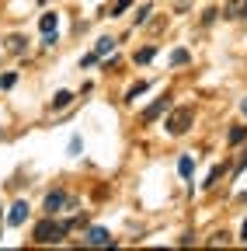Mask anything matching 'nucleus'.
<instances>
[{
  "instance_id": "nucleus-30",
  "label": "nucleus",
  "mask_w": 247,
  "mask_h": 251,
  "mask_svg": "<svg viewBox=\"0 0 247 251\" xmlns=\"http://www.w3.org/2000/svg\"><path fill=\"white\" fill-rule=\"evenodd\" d=\"M0 91H4V84H0Z\"/></svg>"
},
{
  "instance_id": "nucleus-25",
  "label": "nucleus",
  "mask_w": 247,
  "mask_h": 251,
  "mask_svg": "<svg viewBox=\"0 0 247 251\" xmlns=\"http://www.w3.org/2000/svg\"><path fill=\"white\" fill-rule=\"evenodd\" d=\"M0 84H4V87H14V84H18V74H7V77L0 80Z\"/></svg>"
},
{
  "instance_id": "nucleus-1",
  "label": "nucleus",
  "mask_w": 247,
  "mask_h": 251,
  "mask_svg": "<svg viewBox=\"0 0 247 251\" xmlns=\"http://www.w3.org/2000/svg\"><path fill=\"white\" fill-rule=\"evenodd\" d=\"M67 230H70L67 224H56V220H52V216H45V220H42V224L35 227V234H32V241H35V244H59V241H63V237H67Z\"/></svg>"
},
{
  "instance_id": "nucleus-4",
  "label": "nucleus",
  "mask_w": 247,
  "mask_h": 251,
  "mask_svg": "<svg viewBox=\"0 0 247 251\" xmlns=\"http://www.w3.org/2000/svg\"><path fill=\"white\" fill-rule=\"evenodd\" d=\"M67 202H70V196L63 192V188H56V192L45 196V206H42V209H45V216H56V213L67 209Z\"/></svg>"
},
{
  "instance_id": "nucleus-15",
  "label": "nucleus",
  "mask_w": 247,
  "mask_h": 251,
  "mask_svg": "<svg viewBox=\"0 0 247 251\" xmlns=\"http://www.w3.org/2000/svg\"><path fill=\"white\" fill-rule=\"evenodd\" d=\"M244 140H247V126H233V129H230V147H237Z\"/></svg>"
},
{
  "instance_id": "nucleus-14",
  "label": "nucleus",
  "mask_w": 247,
  "mask_h": 251,
  "mask_svg": "<svg viewBox=\"0 0 247 251\" xmlns=\"http://www.w3.org/2000/svg\"><path fill=\"white\" fill-rule=\"evenodd\" d=\"M146 87H150L146 80H139V84H133V87L126 91V101H136V98H139V94H146Z\"/></svg>"
},
{
  "instance_id": "nucleus-20",
  "label": "nucleus",
  "mask_w": 247,
  "mask_h": 251,
  "mask_svg": "<svg viewBox=\"0 0 247 251\" xmlns=\"http://www.w3.org/2000/svg\"><path fill=\"white\" fill-rule=\"evenodd\" d=\"M70 153H73V157H80V153H84V140H80V136H73V140H70Z\"/></svg>"
},
{
  "instance_id": "nucleus-13",
  "label": "nucleus",
  "mask_w": 247,
  "mask_h": 251,
  "mask_svg": "<svg viewBox=\"0 0 247 251\" xmlns=\"http://www.w3.org/2000/svg\"><path fill=\"white\" fill-rule=\"evenodd\" d=\"M7 49H11V52H24V49H28V39H24V35H11V39H7Z\"/></svg>"
},
{
  "instance_id": "nucleus-24",
  "label": "nucleus",
  "mask_w": 247,
  "mask_h": 251,
  "mask_svg": "<svg viewBox=\"0 0 247 251\" xmlns=\"http://www.w3.org/2000/svg\"><path fill=\"white\" fill-rule=\"evenodd\" d=\"M188 4H192V0H174V11L181 14V11H188Z\"/></svg>"
},
{
  "instance_id": "nucleus-17",
  "label": "nucleus",
  "mask_w": 247,
  "mask_h": 251,
  "mask_svg": "<svg viewBox=\"0 0 247 251\" xmlns=\"http://www.w3.org/2000/svg\"><path fill=\"white\" fill-rule=\"evenodd\" d=\"M150 14H153V7H150V4H143V7L133 14V25H146V18H150Z\"/></svg>"
},
{
  "instance_id": "nucleus-16",
  "label": "nucleus",
  "mask_w": 247,
  "mask_h": 251,
  "mask_svg": "<svg viewBox=\"0 0 247 251\" xmlns=\"http://www.w3.org/2000/svg\"><path fill=\"white\" fill-rule=\"evenodd\" d=\"M188 59H192V56H188V49H174V52H171V67H184Z\"/></svg>"
},
{
  "instance_id": "nucleus-29",
  "label": "nucleus",
  "mask_w": 247,
  "mask_h": 251,
  "mask_svg": "<svg viewBox=\"0 0 247 251\" xmlns=\"http://www.w3.org/2000/svg\"><path fill=\"white\" fill-rule=\"evenodd\" d=\"M0 224H4V209H0Z\"/></svg>"
},
{
  "instance_id": "nucleus-6",
  "label": "nucleus",
  "mask_w": 247,
  "mask_h": 251,
  "mask_svg": "<svg viewBox=\"0 0 247 251\" xmlns=\"http://www.w3.org/2000/svg\"><path fill=\"white\" fill-rule=\"evenodd\" d=\"M223 18L226 21H244L247 18V0H226V4H223Z\"/></svg>"
},
{
  "instance_id": "nucleus-11",
  "label": "nucleus",
  "mask_w": 247,
  "mask_h": 251,
  "mask_svg": "<svg viewBox=\"0 0 247 251\" xmlns=\"http://www.w3.org/2000/svg\"><path fill=\"white\" fill-rule=\"evenodd\" d=\"M192 171H195V161H192L188 153H181V161H178V175H181V178H192Z\"/></svg>"
},
{
  "instance_id": "nucleus-8",
  "label": "nucleus",
  "mask_w": 247,
  "mask_h": 251,
  "mask_svg": "<svg viewBox=\"0 0 247 251\" xmlns=\"http://www.w3.org/2000/svg\"><path fill=\"white\" fill-rule=\"evenodd\" d=\"M56 25H59V14H56V11H45V14L39 18V28H42V35H45V31H56Z\"/></svg>"
},
{
  "instance_id": "nucleus-10",
  "label": "nucleus",
  "mask_w": 247,
  "mask_h": 251,
  "mask_svg": "<svg viewBox=\"0 0 247 251\" xmlns=\"http://www.w3.org/2000/svg\"><path fill=\"white\" fill-rule=\"evenodd\" d=\"M70 101H73V91H59L56 98H52V112H63Z\"/></svg>"
},
{
  "instance_id": "nucleus-9",
  "label": "nucleus",
  "mask_w": 247,
  "mask_h": 251,
  "mask_svg": "<svg viewBox=\"0 0 247 251\" xmlns=\"http://www.w3.org/2000/svg\"><path fill=\"white\" fill-rule=\"evenodd\" d=\"M115 46H118V42L105 35V39H98V42H94V52H98V56H112V52H115Z\"/></svg>"
},
{
  "instance_id": "nucleus-19",
  "label": "nucleus",
  "mask_w": 247,
  "mask_h": 251,
  "mask_svg": "<svg viewBox=\"0 0 247 251\" xmlns=\"http://www.w3.org/2000/svg\"><path fill=\"white\" fill-rule=\"evenodd\" d=\"M153 56H157V46H146V49H139V52H136V63H150Z\"/></svg>"
},
{
  "instance_id": "nucleus-2",
  "label": "nucleus",
  "mask_w": 247,
  "mask_h": 251,
  "mask_svg": "<svg viewBox=\"0 0 247 251\" xmlns=\"http://www.w3.org/2000/svg\"><path fill=\"white\" fill-rule=\"evenodd\" d=\"M192 122H195V112L188 108V105H181V108H171V115H167V133L171 136H184V133H188L192 129Z\"/></svg>"
},
{
  "instance_id": "nucleus-18",
  "label": "nucleus",
  "mask_w": 247,
  "mask_h": 251,
  "mask_svg": "<svg viewBox=\"0 0 247 251\" xmlns=\"http://www.w3.org/2000/svg\"><path fill=\"white\" fill-rule=\"evenodd\" d=\"M220 178H223V164H216V168L209 171V178H205L202 185H205V188H212V185H216V181H220Z\"/></svg>"
},
{
  "instance_id": "nucleus-12",
  "label": "nucleus",
  "mask_w": 247,
  "mask_h": 251,
  "mask_svg": "<svg viewBox=\"0 0 247 251\" xmlns=\"http://www.w3.org/2000/svg\"><path fill=\"white\" fill-rule=\"evenodd\" d=\"M129 7H133V0H115V4H112V11H108V7H105V11H101V14H108V18H118V14H126V11H129Z\"/></svg>"
},
{
  "instance_id": "nucleus-28",
  "label": "nucleus",
  "mask_w": 247,
  "mask_h": 251,
  "mask_svg": "<svg viewBox=\"0 0 247 251\" xmlns=\"http://www.w3.org/2000/svg\"><path fill=\"white\" fill-rule=\"evenodd\" d=\"M237 199H240V202H247V192H240V196H237Z\"/></svg>"
},
{
  "instance_id": "nucleus-5",
  "label": "nucleus",
  "mask_w": 247,
  "mask_h": 251,
  "mask_svg": "<svg viewBox=\"0 0 247 251\" xmlns=\"http://www.w3.org/2000/svg\"><path fill=\"white\" fill-rule=\"evenodd\" d=\"M84 244H87V248H105V244L112 248L115 241H112V234H108L105 227H90V230L84 234Z\"/></svg>"
},
{
  "instance_id": "nucleus-21",
  "label": "nucleus",
  "mask_w": 247,
  "mask_h": 251,
  "mask_svg": "<svg viewBox=\"0 0 247 251\" xmlns=\"http://www.w3.org/2000/svg\"><path fill=\"white\" fill-rule=\"evenodd\" d=\"M56 42H59V35H56V31H45V35H42V46H45V49H52Z\"/></svg>"
},
{
  "instance_id": "nucleus-3",
  "label": "nucleus",
  "mask_w": 247,
  "mask_h": 251,
  "mask_svg": "<svg viewBox=\"0 0 247 251\" xmlns=\"http://www.w3.org/2000/svg\"><path fill=\"white\" fill-rule=\"evenodd\" d=\"M164 112H171V94H160V98L157 101H153L150 108H143V115H139V122L143 126H150V122H157Z\"/></svg>"
},
{
  "instance_id": "nucleus-26",
  "label": "nucleus",
  "mask_w": 247,
  "mask_h": 251,
  "mask_svg": "<svg viewBox=\"0 0 247 251\" xmlns=\"http://www.w3.org/2000/svg\"><path fill=\"white\" fill-rule=\"evenodd\" d=\"M240 241H244V244H247V224H244V227H240Z\"/></svg>"
},
{
  "instance_id": "nucleus-22",
  "label": "nucleus",
  "mask_w": 247,
  "mask_h": 251,
  "mask_svg": "<svg viewBox=\"0 0 247 251\" xmlns=\"http://www.w3.org/2000/svg\"><path fill=\"white\" fill-rule=\"evenodd\" d=\"M216 18H220V11H216V7H209V11H205V14H202V25H212V21H216Z\"/></svg>"
},
{
  "instance_id": "nucleus-7",
  "label": "nucleus",
  "mask_w": 247,
  "mask_h": 251,
  "mask_svg": "<svg viewBox=\"0 0 247 251\" xmlns=\"http://www.w3.org/2000/svg\"><path fill=\"white\" fill-rule=\"evenodd\" d=\"M24 220H28V202L18 199V202L11 206V213H7V224H11V227H24Z\"/></svg>"
},
{
  "instance_id": "nucleus-23",
  "label": "nucleus",
  "mask_w": 247,
  "mask_h": 251,
  "mask_svg": "<svg viewBox=\"0 0 247 251\" xmlns=\"http://www.w3.org/2000/svg\"><path fill=\"white\" fill-rule=\"evenodd\" d=\"M94 63H98V52H90V56L80 59V67H94Z\"/></svg>"
},
{
  "instance_id": "nucleus-27",
  "label": "nucleus",
  "mask_w": 247,
  "mask_h": 251,
  "mask_svg": "<svg viewBox=\"0 0 247 251\" xmlns=\"http://www.w3.org/2000/svg\"><path fill=\"white\" fill-rule=\"evenodd\" d=\"M240 112H244V115H247V98H244V101H240Z\"/></svg>"
}]
</instances>
